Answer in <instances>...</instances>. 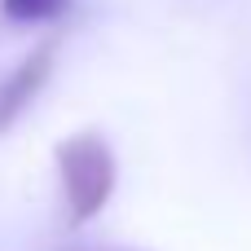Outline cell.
<instances>
[{
    "label": "cell",
    "mask_w": 251,
    "mask_h": 251,
    "mask_svg": "<svg viewBox=\"0 0 251 251\" xmlns=\"http://www.w3.org/2000/svg\"><path fill=\"white\" fill-rule=\"evenodd\" d=\"M53 62H57V40H40L0 75V137L31 110V101L53 75Z\"/></svg>",
    "instance_id": "7a4b0ae2"
},
{
    "label": "cell",
    "mask_w": 251,
    "mask_h": 251,
    "mask_svg": "<svg viewBox=\"0 0 251 251\" xmlns=\"http://www.w3.org/2000/svg\"><path fill=\"white\" fill-rule=\"evenodd\" d=\"M71 0H0V13L18 26H49L57 18H66Z\"/></svg>",
    "instance_id": "3957f363"
},
{
    "label": "cell",
    "mask_w": 251,
    "mask_h": 251,
    "mask_svg": "<svg viewBox=\"0 0 251 251\" xmlns=\"http://www.w3.org/2000/svg\"><path fill=\"white\" fill-rule=\"evenodd\" d=\"M53 154H57L66 216H71V225H88L93 216H101V207L115 194V181H119L115 150L101 132H75V137L57 141Z\"/></svg>",
    "instance_id": "6da1fadb"
}]
</instances>
